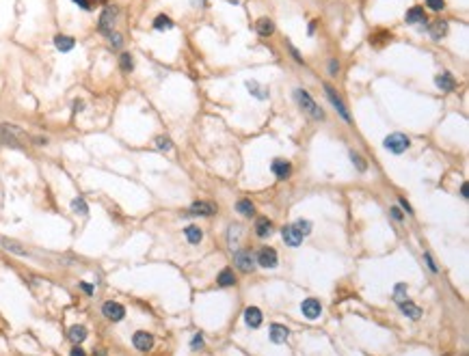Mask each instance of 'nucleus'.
<instances>
[{
  "mask_svg": "<svg viewBox=\"0 0 469 356\" xmlns=\"http://www.w3.org/2000/svg\"><path fill=\"white\" fill-rule=\"evenodd\" d=\"M294 97H296V102H298V106H301L305 113H307L311 119H316V121H322L324 119V113H322V108L318 106V104L314 102V97H311L305 89H296L294 91Z\"/></svg>",
  "mask_w": 469,
  "mask_h": 356,
  "instance_id": "nucleus-1",
  "label": "nucleus"
},
{
  "mask_svg": "<svg viewBox=\"0 0 469 356\" xmlns=\"http://www.w3.org/2000/svg\"><path fill=\"white\" fill-rule=\"evenodd\" d=\"M117 17H119V9H117L115 4H106L104 6V11H102V15L100 19H97V30L102 32V35H110L115 28V22H117Z\"/></svg>",
  "mask_w": 469,
  "mask_h": 356,
  "instance_id": "nucleus-2",
  "label": "nucleus"
},
{
  "mask_svg": "<svg viewBox=\"0 0 469 356\" xmlns=\"http://www.w3.org/2000/svg\"><path fill=\"white\" fill-rule=\"evenodd\" d=\"M383 145H385L387 151H392V153H396V155H400V153H405L407 149H409V145H411V140H409V136H405V134L394 132V134H389V136H387Z\"/></svg>",
  "mask_w": 469,
  "mask_h": 356,
  "instance_id": "nucleus-3",
  "label": "nucleus"
},
{
  "mask_svg": "<svg viewBox=\"0 0 469 356\" xmlns=\"http://www.w3.org/2000/svg\"><path fill=\"white\" fill-rule=\"evenodd\" d=\"M0 145L13 147V149H19V147H22V140H19V132H17L15 125H0Z\"/></svg>",
  "mask_w": 469,
  "mask_h": 356,
  "instance_id": "nucleus-4",
  "label": "nucleus"
},
{
  "mask_svg": "<svg viewBox=\"0 0 469 356\" xmlns=\"http://www.w3.org/2000/svg\"><path fill=\"white\" fill-rule=\"evenodd\" d=\"M324 93H327V97H329V102L333 104V108L340 113V117L344 121H348L350 123V113H348V108H346V104H344L342 100H340V95H337V91L331 87V84H324Z\"/></svg>",
  "mask_w": 469,
  "mask_h": 356,
  "instance_id": "nucleus-5",
  "label": "nucleus"
},
{
  "mask_svg": "<svg viewBox=\"0 0 469 356\" xmlns=\"http://www.w3.org/2000/svg\"><path fill=\"white\" fill-rule=\"evenodd\" d=\"M102 313H104V317H108L110 322H121L123 317H126V309H123V304H119V302L108 300L102 304Z\"/></svg>",
  "mask_w": 469,
  "mask_h": 356,
  "instance_id": "nucleus-6",
  "label": "nucleus"
},
{
  "mask_svg": "<svg viewBox=\"0 0 469 356\" xmlns=\"http://www.w3.org/2000/svg\"><path fill=\"white\" fill-rule=\"evenodd\" d=\"M234 261L242 272H251L255 270V255L251 250H236L234 252Z\"/></svg>",
  "mask_w": 469,
  "mask_h": 356,
  "instance_id": "nucleus-7",
  "label": "nucleus"
},
{
  "mask_svg": "<svg viewBox=\"0 0 469 356\" xmlns=\"http://www.w3.org/2000/svg\"><path fill=\"white\" fill-rule=\"evenodd\" d=\"M301 311L307 320H318L322 313V304H320V300H316V298H307V300H303Z\"/></svg>",
  "mask_w": 469,
  "mask_h": 356,
  "instance_id": "nucleus-8",
  "label": "nucleus"
},
{
  "mask_svg": "<svg viewBox=\"0 0 469 356\" xmlns=\"http://www.w3.org/2000/svg\"><path fill=\"white\" fill-rule=\"evenodd\" d=\"M132 343H134L136 350H141V352H149V350L154 348V335L145 333V330H139V333H134Z\"/></svg>",
  "mask_w": 469,
  "mask_h": 356,
  "instance_id": "nucleus-9",
  "label": "nucleus"
},
{
  "mask_svg": "<svg viewBox=\"0 0 469 356\" xmlns=\"http://www.w3.org/2000/svg\"><path fill=\"white\" fill-rule=\"evenodd\" d=\"M217 214V205L210 201H195L191 205V216H214Z\"/></svg>",
  "mask_w": 469,
  "mask_h": 356,
  "instance_id": "nucleus-10",
  "label": "nucleus"
},
{
  "mask_svg": "<svg viewBox=\"0 0 469 356\" xmlns=\"http://www.w3.org/2000/svg\"><path fill=\"white\" fill-rule=\"evenodd\" d=\"M255 263L262 265V268H275V265H277V252H275V248H259L257 257H255Z\"/></svg>",
  "mask_w": 469,
  "mask_h": 356,
  "instance_id": "nucleus-11",
  "label": "nucleus"
},
{
  "mask_svg": "<svg viewBox=\"0 0 469 356\" xmlns=\"http://www.w3.org/2000/svg\"><path fill=\"white\" fill-rule=\"evenodd\" d=\"M270 171L275 173L279 179H288L290 173H292V164H290L288 160H283V158H277V160H272Z\"/></svg>",
  "mask_w": 469,
  "mask_h": 356,
  "instance_id": "nucleus-12",
  "label": "nucleus"
},
{
  "mask_svg": "<svg viewBox=\"0 0 469 356\" xmlns=\"http://www.w3.org/2000/svg\"><path fill=\"white\" fill-rule=\"evenodd\" d=\"M281 237H283V242L288 244V246H298V244L303 242V236L296 231V227H294V225L283 227V229H281Z\"/></svg>",
  "mask_w": 469,
  "mask_h": 356,
  "instance_id": "nucleus-13",
  "label": "nucleus"
},
{
  "mask_svg": "<svg viewBox=\"0 0 469 356\" xmlns=\"http://www.w3.org/2000/svg\"><path fill=\"white\" fill-rule=\"evenodd\" d=\"M435 84H437L441 91H446V93H450V91L457 89V80H454V76L448 74V71H444V74H439V76H435Z\"/></svg>",
  "mask_w": 469,
  "mask_h": 356,
  "instance_id": "nucleus-14",
  "label": "nucleus"
},
{
  "mask_svg": "<svg viewBox=\"0 0 469 356\" xmlns=\"http://www.w3.org/2000/svg\"><path fill=\"white\" fill-rule=\"evenodd\" d=\"M244 322H246V326H251V328H259L262 326V311L257 307H249L244 311Z\"/></svg>",
  "mask_w": 469,
  "mask_h": 356,
  "instance_id": "nucleus-15",
  "label": "nucleus"
},
{
  "mask_svg": "<svg viewBox=\"0 0 469 356\" xmlns=\"http://www.w3.org/2000/svg\"><path fill=\"white\" fill-rule=\"evenodd\" d=\"M407 24H426V13H424V6H411L407 11Z\"/></svg>",
  "mask_w": 469,
  "mask_h": 356,
  "instance_id": "nucleus-16",
  "label": "nucleus"
},
{
  "mask_svg": "<svg viewBox=\"0 0 469 356\" xmlns=\"http://www.w3.org/2000/svg\"><path fill=\"white\" fill-rule=\"evenodd\" d=\"M54 48L58 52H71L76 48V39L69 35H56L54 37Z\"/></svg>",
  "mask_w": 469,
  "mask_h": 356,
  "instance_id": "nucleus-17",
  "label": "nucleus"
},
{
  "mask_svg": "<svg viewBox=\"0 0 469 356\" xmlns=\"http://www.w3.org/2000/svg\"><path fill=\"white\" fill-rule=\"evenodd\" d=\"M290 337V330L281 326V324H272L270 326V341L272 343H285Z\"/></svg>",
  "mask_w": 469,
  "mask_h": 356,
  "instance_id": "nucleus-18",
  "label": "nucleus"
},
{
  "mask_svg": "<svg viewBox=\"0 0 469 356\" xmlns=\"http://www.w3.org/2000/svg\"><path fill=\"white\" fill-rule=\"evenodd\" d=\"M255 30L259 37H270L272 32H275V22H272L270 17H259L255 24Z\"/></svg>",
  "mask_w": 469,
  "mask_h": 356,
  "instance_id": "nucleus-19",
  "label": "nucleus"
},
{
  "mask_svg": "<svg viewBox=\"0 0 469 356\" xmlns=\"http://www.w3.org/2000/svg\"><path fill=\"white\" fill-rule=\"evenodd\" d=\"M428 32H431L433 39L446 37L448 35V22H444V19H437V22H433L431 26H428Z\"/></svg>",
  "mask_w": 469,
  "mask_h": 356,
  "instance_id": "nucleus-20",
  "label": "nucleus"
},
{
  "mask_svg": "<svg viewBox=\"0 0 469 356\" xmlns=\"http://www.w3.org/2000/svg\"><path fill=\"white\" fill-rule=\"evenodd\" d=\"M272 233V223L268 218H257V223H255V236L257 237H268Z\"/></svg>",
  "mask_w": 469,
  "mask_h": 356,
  "instance_id": "nucleus-21",
  "label": "nucleus"
},
{
  "mask_svg": "<svg viewBox=\"0 0 469 356\" xmlns=\"http://www.w3.org/2000/svg\"><path fill=\"white\" fill-rule=\"evenodd\" d=\"M400 311H402V313H405L407 317H411V320H420V317H422V309L418 307V304L409 302V300L400 302Z\"/></svg>",
  "mask_w": 469,
  "mask_h": 356,
  "instance_id": "nucleus-22",
  "label": "nucleus"
},
{
  "mask_svg": "<svg viewBox=\"0 0 469 356\" xmlns=\"http://www.w3.org/2000/svg\"><path fill=\"white\" fill-rule=\"evenodd\" d=\"M246 89H249V93L253 97H257V100H266V97H268V91H266L257 80H249L246 82Z\"/></svg>",
  "mask_w": 469,
  "mask_h": 356,
  "instance_id": "nucleus-23",
  "label": "nucleus"
},
{
  "mask_svg": "<svg viewBox=\"0 0 469 356\" xmlns=\"http://www.w3.org/2000/svg\"><path fill=\"white\" fill-rule=\"evenodd\" d=\"M69 339H71V343H76V346H78V343H82L84 339H87V328H84V326H80V324H76V326H71L69 328Z\"/></svg>",
  "mask_w": 469,
  "mask_h": 356,
  "instance_id": "nucleus-24",
  "label": "nucleus"
},
{
  "mask_svg": "<svg viewBox=\"0 0 469 356\" xmlns=\"http://www.w3.org/2000/svg\"><path fill=\"white\" fill-rule=\"evenodd\" d=\"M184 236H186V239L191 244H199L201 239H204V231H201L199 227L191 225V227H186V229H184Z\"/></svg>",
  "mask_w": 469,
  "mask_h": 356,
  "instance_id": "nucleus-25",
  "label": "nucleus"
},
{
  "mask_svg": "<svg viewBox=\"0 0 469 356\" xmlns=\"http://www.w3.org/2000/svg\"><path fill=\"white\" fill-rule=\"evenodd\" d=\"M173 26H175V24H173V19L169 17V15H162V13H160V15L154 17V28L160 30V32H162V30H171Z\"/></svg>",
  "mask_w": 469,
  "mask_h": 356,
  "instance_id": "nucleus-26",
  "label": "nucleus"
},
{
  "mask_svg": "<svg viewBox=\"0 0 469 356\" xmlns=\"http://www.w3.org/2000/svg\"><path fill=\"white\" fill-rule=\"evenodd\" d=\"M217 283L221 285V287H232V285L236 283V276H234V272H232V270H223V272L219 274Z\"/></svg>",
  "mask_w": 469,
  "mask_h": 356,
  "instance_id": "nucleus-27",
  "label": "nucleus"
},
{
  "mask_svg": "<svg viewBox=\"0 0 469 356\" xmlns=\"http://www.w3.org/2000/svg\"><path fill=\"white\" fill-rule=\"evenodd\" d=\"M236 210H238V214H242V216H253V214H255V205H253L251 201L242 199V201H238Z\"/></svg>",
  "mask_w": 469,
  "mask_h": 356,
  "instance_id": "nucleus-28",
  "label": "nucleus"
},
{
  "mask_svg": "<svg viewBox=\"0 0 469 356\" xmlns=\"http://www.w3.org/2000/svg\"><path fill=\"white\" fill-rule=\"evenodd\" d=\"M71 210H74L76 214H80V216H87V214H89V205L84 203L82 197H76L74 201H71Z\"/></svg>",
  "mask_w": 469,
  "mask_h": 356,
  "instance_id": "nucleus-29",
  "label": "nucleus"
},
{
  "mask_svg": "<svg viewBox=\"0 0 469 356\" xmlns=\"http://www.w3.org/2000/svg\"><path fill=\"white\" fill-rule=\"evenodd\" d=\"M2 246L6 250H11V252H15V255H26V250L22 248V244H17V242H13V239H6L2 237Z\"/></svg>",
  "mask_w": 469,
  "mask_h": 356,
  "instance_id": "nucleus-30",
  "label": "nucleus"
},
{
  "mask_svg": "<svg viewBox=\"0 0 469 356\" xmlns=\"http://www.w3.org/2000/svg\"><path fill=\"white\" fill-rule=\"evenodd\" d=\"M119 67L123 71H132L134 69V61H132V54H128V52H123L119 56Z\"/></svg>",
  "mask_w": 469,
  "mask_h": 356,
  "instance_id": "nucleus-31",
  "label": "nucleus"
},
{
  "mask_svg": "<svg viewBox=\"0 0 469 356\" xmlns=\"http://www.w3.org/2000/svg\"><path fill=\"white\" fill-rule=\"evenodd\" d=\"M394 298H396V302H405V300H409L407 298V285L405 283H398L396 285V291H394Z\"/></svg>",
  "mask_w": 469,
  "mask_h": 356,
  "instance_id": "nucleus-32",
  "label": "nucleus"
},
{
  "mask_svg": "<svg viewBox=\"0 0 469 356\" xmlns=\"http://www.w3.org/2000/svg\"><path fill=\"white\" fill-rule=\"evenodd\" d=\"M108 41H110V48H113V50H121L123 48V37L119 35V32H110V35H108Z\"/></svg>",
  "mask_w": 469,
  "mask_h": 356,
  "instance_id": "nucleus-33",
  "label": "nucleus"
},
{
  "mask_svg": "<svg viewBox=\"0 0 469 356\" xmlns=\"http://www.w3.org/2000/svg\"><path fill=\"white\" fill-rule=\"evenodd\" d=\"M294 227H296V231L301 233L303 237H305V236H309V233H311V223H309V220H296Z\"/></svg>",
  "mask_w": 469,
  "mask_h": 356,
  "instance_id": "nucleus-34",
  "label": "nucleus"
},
{
  "mask_svg": "<svg viewBox=\"0 0 469 356\" xmlns=\"http://www.w3.org/2000/svg\"><path fill=\"white\" fill-rule=\"evenodd\" d=\"M238 237H240V227H238V225H232V227H230V237H227V242H230L232 250L236 248V242H238Z\"/></svg>",
  "mask_w": 469,
  "mask_h": 356,
  "instance_id": "nucleus-35",
  "label": "nucleus"
},
{
  "mask_svg": "<svg viewBox=\"0 0 469 356\" xmlns=\"http://www.w3.org/2000/svg\"><path fill=\"white\" fill-rule=\"evenodd\" d=\"M156 147H158L160 151H169V149L173 147V142L169 136H158V138H156Z\"/></svg>",
  "mask_w": 469,
  "mask_h": 356,
  "instance_id": "nucleus-36",
  "label": "nucleus"
},
{
  "mask_svg": "<svg viewBox=\"0 0 469 356\" xmlns=\"http://www.w3.org/2000/svg\"><path fill=\"white\" fill-rule=\"evenodd\" d=\"M350 160H353V162H355V166H357V168H359V171H366V168H368V164H366V160H363V158H361V155H359V153H355V151H353V153H350Z\"/></svg>",
  "mask_w": 469,
  "mask_h": 356,
  "instance_id": "nucleus-37",
  "label": "nucleus"
},
{
  "mask_svg": "<svg viewBox=\"0 0 469 356\" xmlns=\"http://www.w3.org/2000/svg\"><path fill=\"white\" fill-rule=\"evenodd\" d=\"M426 6L431 11H441L446 9V0H426Z\"/></svg>",
  "mask_w": 469,
  "mask_h": 356,
  "instance_id": "nucleus-38",
  "label": "nucleus"
},
{
  "mask_svg": "<svg viewBox=\"0 0 469 356\" xmlns=\"http://www.w3.org/2000/svg\"><path fill=\"white\" fill-rule=\"evenodd\" d=\"M74 2L78 4V6H80V9L82 11H93V0H74Z\"/></svg>",
  "mask_w": 469,
  "mask_h": 356,
  "instance_id": "nucleus-39",
  "label": "nucleus"
},
{
  "mask_svg": "<svg viewBox=\"0 0 469 356\" xmlns=\"http://www.w3.org/2000/svg\"><path fill=\"white\" fill-rule=\"evenodd\" d=\"M191 348H193V350H201V348H204V337H201V333H197V335L193 337Z\"/></svg>",
  "mask_w": 469,
  "mask_h": 356,
  "instance_id": "nucleus-40",
  "label": "nucleus"
},
{
  "mask_svg": "<svg viewBox=\"0 0 469 356\" xmlns=\"http://www.w3.org/2000/svg\"><path fill=\"white\" fill-rule=\"evenodd\" d=\"M337 71H340V63H337V58H331V63H329V74H331V76H337Z\"/></svg>",
  "mask_w": 469,
  "mask_h": 356,
  "instance_id": "nucleus-41",
  "label": "nucleus"
},
{
  "mask_svg": "<svg viewBox=\"0 0 469 356\" xmlns=\"http://www.w3.org/2000/svg\"><path fill=\"white\" fill-rule=\"evenodd\" d=\"M424 259H426V263H428V268H431V272H437V270H439L437 265H435V261H433L431 252H424Z\"/></svg>",
  "mask_w": 469,
  "mask_h": 356,
  "instance_id": "nucleus-42",
  "label": "nucleus"
},
{
  "mask_svg": "<svg viewBox=\"0 0 469 356\" xmlns=\"http://www.w3.org/2000/svg\"><path fill=\"white\" fill-rule=\"evenodd\" d=\"M288 45H290V52H292V56H294V61H296V63H303V56L298 54V50H296L292 43H288Z\"/></svg>",
  "mask_w": 469,
  "mask_h": 356,
  "instance_id": "nucleus-43",
  "label": "nucleus"
},
{
  "mask_svg": "<svg viewBox=\"0 0 469 356\" xmlns=\"http://www.w3.org/2000/svg\"><path fill=\"white\" fill-rule=\"evenodd\" d=\"M80 287H82V291H84V294H93V285H91V283H80Z\"/></svg>",
  "mask_w": 469,
  "mask_h": 356,
  "instance_id": "nucleus-44",
  "label": "nucleus"
},
{
  "mask_svg": "<svg viewBox=\"0 0 469 356\" xmlns=\"http://www.w3.org/2000/svg\"><path fill=\"white\" fill-rule=\"evenodd\" d=\"M69 356H87V354H84V350L82 348H74V350H71V352H69Z\"/></svg>",
  "mask_w": 469,
  "mask_h": 356,
  "instance_id": "nucleus-45",
  "label": "nucleus"
},
{
  "mask_svg": "<svg viewBox=\"0 0 469 356\" xmlns=\"http://www.w3.org/2000/svg\"><path fill=\"white\" fill-rule=\"evenodd\" d=\"M392 216L396 220H402V212H400V207H392Z\"/></svg>",
  "mask_w": 469,
  "mask_h": 356,
  "instance_id": "nucleus-46",
  "label": "nucleus"
},
{
  "mask_svg": "<svg viewBox=\"0 0 469 356\" xmlns=\"http://www.w3.org/2000/svg\"><path fill=\"white\" fill-rule=\"evenodd\" d=\"M398 201H400V205H402V207H405V210H407L409 214H411V212H413V210H411V205H409V203H407V199H405V197H400Z\"/></svg>",
  "mask_w": 469,
  "mask_h": 356,
  "instance_id": "nucleus-47",
  "label": "nucleus"
},
{
  "mask_svg": "<svg viewBox=\"0 0 469 356\" xmlns=\"http://www.w3.org/2000/svg\"><path fill=\"white\" fill-rule=\"evenodd\" d=\"M461 194H463V199H467V194H469V186L467 184L461 186Z\"/></svg>",
  "mask_w": 469,
  "mask_h": 356,
  "instance_id": "nucleus-48",
  "label": "nucleus"
},
{
  "mask_svg": "<svg viewBox=\"0 0 469 356\" xmlns=\"http://www.w3.org/2000/svg\"><path fill=\"white\" fill-rule=\"evenodd\" d=\"M316 24H318V22H311V24H309V35H314V30H316Z\"/></svg>",
  "mask_w": 469,
  "mask_h": 356,
  "instance_id": "nucleus-49",
  "label": "nucleus"
},
{
  "mask_svg": "<svg viewBox=\"0 0 469 356\" xmlns=\"http://www.w3.org/2000/svg\"><path fill=\"white\" fill-rule=\"evenodd\" d=\"M227 2H232V4H238V2H240V0H227Z\"/></svg>",
  "mask_w": 469,
  "mask_h": 356,
  "instance_id": "nucleus-50",
  "label": "nucleus"
}]
</instances>
